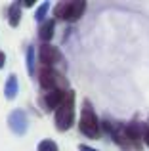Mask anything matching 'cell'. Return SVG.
<instances>
[{
    "label": "cell",
    "instance_id": "obj_1",
    "mask_svg": "<svg viewBox=\"0 0 149 151\" xmlns=\"http://www.w3.org/2000/svg\"><path fill=\"white\" fill-rule=\"evenodd\" d=\"M56 122L57 130H69L74 122V92L67 90L63 96V101L56 111Z\"/></svg>",
    "mask_w": 149,
    "mask_h": 151
},
{
    "label": "cell",
    "instance_id": "obj_2",
    "mask_svg": "<svg viewBox=\"0 0 149 151\" xmlns=\"http://www.w3.org/2000/svg\"><path fill=\"white\" fill-rule=\"evenodd\" d=\"M78 126H80V132L84 136L92 138V140L94 138H100V121H97V117H96V113H94V109H92L88 100L84 101V107H82V115H80Z\"/></svg>",
    "mask_w": 149,
    "mask_h": 151
},
{
    "label": "cell",
    "instance_id": "obj_3",
    "mask_svg": "<svg viewBox=\"0 0 149 151\" xmlns=\"http://www.w3.org/2000/svg\"><path fill=\"white\" fill-rule=\"evenodd\" d=\"M86 10V2L84 0H73V2H59L54 10L57 19H65V21H77L82 17Z\"/></svg>",
    "mask_w": 149,
    "mask_h": 151
},
{
    "label": "cell",
    "instance_id": "obj_4",
    "mask_svg": "<svg viewBox=\"0 0 149 151\" xmlns=\"http://www.w3.org/2000/svg\"><path fill=\"white\" fill-rule=\"evenodd\" d=\"M38 82H40V86L44 90H56L57 88V82H61L59 78V73L57 71H54L52 67H42L40 73H38Z\"/></svg>",
    "mask_w": 149,
    "mask_h": 151
},
{
    "label": "cell",
    "instance_id": "obj_5",
    "mask_svg": "<svg viewBox=\"0 0 149 151\" xmlns=\"http://www.w3.org/2000/svg\"><path fill=\"white\" fill-rule=\"evenodd\" d=\"M38 58H40V63L44 67H52V65H56V63L61 59V54H59V50H57L56 46L42 44L40 52H38Z\"/></svg>",
    "mask_w": 149,
    "mask_h": 151
},
{
    "label": "cell",
    "instance_id": "obj_6",
    "mask_svg": "<svg viewBox=\"0 0 149 151\" xmlns=\"http://www.w3.org/2000/svg\"><path fill=\"white\" fill-rule=\"evenodd\" d=\"M63 96H65V92L61 88H56V90L46 92V96L42 98V105H44V109L46 111H57V107L61 105V101H63Z\"/></svg>",
    "mask_w": 149,
    "mask_h": 151
},
{
    "label": "cell",
    "instance_id": "obj_7",
    "mask_svg": "<svg viewBox=\"0 0 149 151\" xmlns=\"http://www.w3.org/2000/svg\"><path fill=\"white\" fill-rule=\"evenodd\" d=\"M38 37H40V40H44V44H48V40L54 37V21H52V19H48V21H44L40 25Z\"/></svg>",
    "mask_w": 149,
    "mask_h": 151
},
{
    "label": "cell",
    "instance_id": "obj_8",
    "mask_svg": "<svg viewBox=\"0 0 149 151\" xmlns=\"http://www.w3.org/2000/svg\"><path fill=\"white\" fill-rule=\"evenodd\" d=\"M19 23V4H14L10 10V25L15 27Z\"/></svg>",
    "mask_w": 149,
    "mask_h": 151
},
{
    "label": "cell",
    "instance_id": "obj_9",
    "mask_svg": "<svg viewBox=\"0 0 149 151\" xmlns=\"http://www.w3.org/2000/svg\"><path fill=\"white\" fill-rule=\"evenodd\" d=\"M38 151H57V145L54 144V142L46 140V142H42V144L38 145Z\"/></svg>",
    "mask_w": 149,
    "mask_h": 151
},
{
    "label": "cell",
    "instance_id": "obj_10",
    "mask_svg": "<svg viewBox=\"0 0 149 151\" xmlns=\"http://www.w3.org/2000/svg\"><path fill=\"white\" fill-rule=\"evenodd\" d=\"M78 149H80V151H97V149H92V147H88V145H78Z\"/></svg>",
    "mask_w": 149,
    "mask_h": 151
},
{
    "label": "cell",
    "instance_id": "obj_11",
    "mask_svg": "<svg viewBox=\"0 0 149 151\" xmlns=\"http://www.w3.org/2000/svg\"><path fill=\"white\" fill-rule=\"evenodd\" d=\"M4 61H6V55H4V52H0V67L4 65Z\"/></svg>",
    "mask_w": 149,
    "mask_h": 151
},
{
    "label": "cell",
    "instance_id": "obj_12",
    "mask_svg": "<svg viewBox=\"0 0 149 151\" xmlns=\"http://www.w3.org/2000/svg\"><path fill=\"white\" fill-rule=\"evenodd\" d=\"M143 142L149 145V128H147V132H145V136H143Z\"/></svg>",
    "mask_w": 149,
    "mask_h": 151
}]
</instances>
